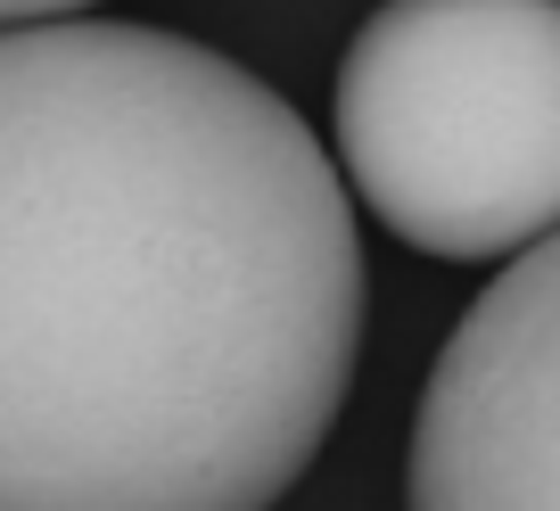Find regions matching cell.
<instances>
[{
  "label": "cell",
  "instance_id": "6da1fadb",
  "mask_svg": "<svg viewBox=\"0 0 560 511\" xmlns=\"http://www.w3.org/2000/svg\"><path fill=\"white\" fill-rule=\"evenodd\" d=\"M363 347L347 165L207 42L0 34V511H272Z\"/></svg>",
  "mask_w": 560,
  "mask_h": 511
},
{
  "label": "cell",
  "instance_id": "7a4b0ae2",
  "mask_svg": "<svg viewBox=\"0 0 560 511\" xmlns=\"http://www.w3.org/2000/svg\"><path fill=\"white\" fill-rule=\"evenodd\" d=\"M330 149L438 265L560 240V0H380L338 67Z\"/></svg>",
  "mask_w": 560,
  "mask_h": 511
},
{
  "label": "cell",
  "instance_id": "3957f363",
  "mask_svg": "<svg viewBox=\"0 0 560 511\" xmlns=\"http://www.w3.org/2000/svg\"><path fill=\"white\" fill-rule=\"evenodd\" d=\"M404 511H560V240L511 256L438 347Z\"/></svg>",
  "mask_w": 560,
  "mask_h": 511
},
{
  "label": "cell",
  "instance_id": "277c9868",
  "mask_svg": "<svg viewBox=\"0 0 560 511\" xmlns=\"http://www.w3.org/2000/svg\"><path fill=\"white\" fill-rule=\"evenodd\" d=\"M91 0H0V25H50V18H83Z\"/></svg>",
  "mask_w": 560,
  "mask_h": 511
}]
</instances>
